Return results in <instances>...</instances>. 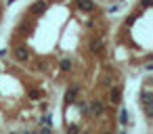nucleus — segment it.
Instances as JSON below:
<instances>
[{
    "label": "nucleus",
    "mask_w": 153,
    "mask_h": 134,
    "mask_svg": "<svg viewBox=\"0 0 153 134\" xmlns=\"http://www.w3.org/2000/svg\"><path fill=\"white\" fill-rule=\"evenodd\" d=\"M88 111H90L95 117H101V115L105 113V105H103L101 101H92V105H88Z\"/></svg>",
    "instance_id": "1"
},
{
    "label": "nucleus",
    "mask_w": 153,
    "mask_h": 134,
    "mask_svg": "<svg viewBox=\"0 0 153 134\" xmlns=\"http://www.w3.org/2000/svg\"><path fill=\"white\" fill-rule=\"evenodd\" d=\"M15 59H17V61H21V63H25V61L30 59L27 48H25V46H17V48H15Z\"/></svg>",
    "instance_id": "2"
},
{
    "label": "nucleus",
    "mask_w": 153,
    "mask_h": 134,
    "mask_svg": "<svg viewBox=\"0 0 153 134\" xmlns=\"http://www.w3.org/2000/svg\"><path fill=\"white\" fill-rule=\"evenodd\" d=\"M103 48H105V40H103V38H95V40L90 42V53L99 55Z\"/></svg>",
    "instance_id": "3"
},
{
    "label": "nucleus",
    "mask_w": 153,
    "mask_h": 134,
    "mask_svg": "<svg viewBox=\"0 0 153 134\" xmlns=\"http://www.w3.org/2000/svg\"><path fill=\"white\" fill-rule=\"evenodd\" d=\"M76 94H78V86L67 88V92H65V103H76Z\"/></svg>",
    "instance_id": "4"
},
{
    "label": "nucleus",
    "mask_w": 153,
    "mask_h": 134,
    "mask_svg": "<svg viewBox=\"0 0 153 134\" xmlns=\"http://www.w3.org/2000/svg\"><path fill=\"white\" fill-rule=\"evenodd\" d=\"M44 11H46V2H44V0H40V2L32 4V13H34V15H42Z\"/></svg>",
    "instance_id": "5"
},
{
    "label": "nucleus",
    "mask_w": 153,
    "mask_h": 134,
    "mask_svg": "<svg viewBox=\"0 0 153 134\" xmlns=\"http://www.w3.org/2000/svg\"><path fill=\"white\" fill-rule=\"evenodd\" d=\"M78 6H80V11H92L95 9V2H92V0H78Z\"/></svg>",
    "instance_id": "6"
},
{
    "label": "nucleus",
    "mask_w": 153,
    "mask_h": 134,
    "mask_svg": "<svg viewBox=\"0 0 153 134\" xmlns=\"http://www.w3.org/2000/svg\"><path fill=\"white\" fill-rule=\"evenodd\" d=\"M151 99H153V94H151V90H149V88L141 92V101H143V105H149V103H151Z\"/></svg>",
    "instance_id": "7"
},
{
    "label": "nucleus",
    "mask_w": 153,
    "mask_h": 134,
    "mask_svg": "<svg viewBox=\"0 0 153 134\" xmlns=\"http://www.w3.org/2000/svg\"><path fill=\"white\" fill-rule=\"evenodd\" d=\"M122 99V88H111V103H120Z\"/></svg>",
    "instance_id": "8"
},
{
    "label": "nucleus",
    "mask_w": 153,
    "mask_h": 134,
    "mask_svg": "<svg viewBox=\"0 0 153 134\" xmlns=\"http://www.w3.org/2000/svg\"><path fill=\"white\" fill-rule=\"evenodd\" d=\"M61 69H63V71H69V69H71V61H69V59H63V61H61Z\"/></svg>",
    "instance_id": "9"
},
{
    "label": "nucleus",
    "mask_w": 153,
    "mask_h": 134,
    "mask_svg": "<svg viewBox=\"0 0 153 134\" xmlns=\"http://www.w3.org/2000/svg\"><path fill=\"white\" fill-rule=\"evenodd\" d=\"M120 122L126 126L128 124V113H126V109H122V113H120Z\"/></svg>",
    "instance_id": "10"
},
{
    "label": "nucleus",
    "mask_w": 153,
    "mask_h": 134,
    "mask_svg": "<svg viewBox=\"0 0 153 134\" xmlns=\"http://www.w3.org/2000/svg\"><path fill=\"white\" fill-rule=\"evenodd\" d=\"M42 124H44V126H53V117L51 115H44V117H42Z\"/></svg>",
    "instance_id": "11"
},
{
    "label": "nucleus",
    "mask_w": 153,
    "mask_h": 134,
    "mask_svg": "<svg viewBox=\"0 0 153 134\" xmlns=\"http://www.w3.org/2000/svg\"><path fill=\"white\" fill-rule=\"evenodd\" d=\"M30 99L38 101V99H40V92H38V90H32V92H30Z\"/></svg>",
    "instance_id": "12"
},
{
    "label": "nucleus",
    "mask_w": 153,
    "mask_h": 134,
    "mask_svg": "<svg viewBox=\"0 0 153 134\" xmlns=\"http://www.w3.org/2000/svg\"><path fill=\"white\" fill-rule=\"evenodd\" d=\"M141 4H143V9H149V6H151V0H143Z\"/></svg>",
    "instance_id": "13"
}]
</instances>
